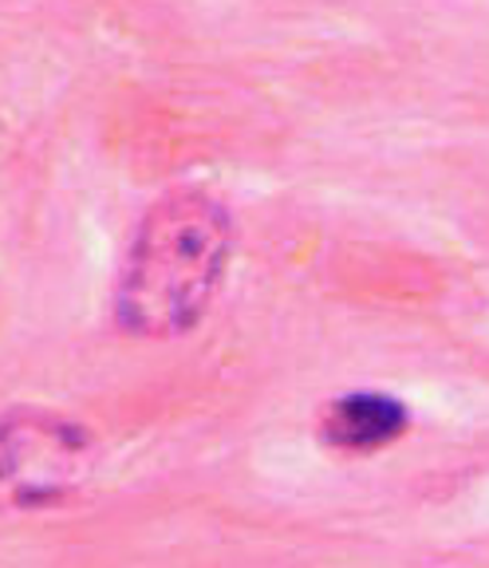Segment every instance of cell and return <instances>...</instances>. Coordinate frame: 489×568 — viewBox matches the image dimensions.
<instances>
[{"label":"cell","mask_w":489,"mask_h":568,"mask_svg":"<svg viewBox=\"0 0 489 568\" xmlns=\"http://www.w3.org/2000/svg\"><path fill=\"white\" fill-rule=\"evenodd\" d=\"M403 430H407V407L391 395H371V390L332 403L324 415V438L352 454L379 450L395 443Z\"/></svg>","instance_id":"cell-3"},{"label":"cell","mask_w":489,"mask_h":568,"mask_svg":"<svg viewBox=\"0 0 489 568\" xmlns=\"http://www.w3.org/2000/svg\"><path fill=\"white\" fill-rule=\"evenodd\" d=\"M88 458V435L52 415H12L4 426V478L20 501L68 494Z\"/></svg>","instance_id":"cell-2"},{"label":"cell","mask_w":489,"mask_h":568,"mask_svg":"<svg viewBox=\"0 0 489 568\" xmlns=\"http://www.w3.org/2000/svg\"><path fill=\"white\" fill-rule=\"evenodd\" d=\"M233 253L230 210L202 190L162 197L139 225L115 284L119 328L166 339L194 328L222 288Z\"/></svg>","instance_id":"cell-1"}]
</instances>
